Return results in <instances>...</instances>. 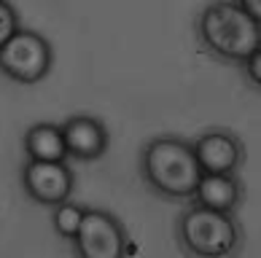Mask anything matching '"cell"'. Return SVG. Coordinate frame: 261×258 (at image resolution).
I'll list each match as a JSON object with an SVG mask.
<instances>
[{"mask_svg":"<svg viewBox=\"0 0 261 258\" xmlns=\"http://www.w3.org/2000/svg\"><path fill=\"white\" fill-rule=\"evenodd\" d=\"M138 167L146 188L164 199H191L202 178L191 142L175 135L148 140L140 151Z\"/></svg>","mask_w":261,"mask_h":258,"instance_id":"cell-1","label":"cell"},{"mask_svg":"<svg viewBox=\"0 0 261 258\" xmlns=\"http://www.w3.org/2000/svg\"><path fill=\"white\" fill-rule=\"evenodd\" d=\"M197 38L213 60L240 65L258 49L261 22L248 16L234 0H213L197 16Z\"/></svg>","mask_w":261,"mask_h":258,"instance_id":"cell-2","label":"cell"},{"mask_svg":"<svg viewBox=\"0 0 261 258\" xmlns=\"http://www.w3.org/2000/svg\"><path fill=\"white\" fill-rule=\"evenodd\" d=\"M243 226L234 213L191 202L175 221V240L191 258H226L243 245Z\"/></svg>","mask_w":261,"mask_h":258,"instance_id":"cell-3","label":"cell"},{"mask_svg":"<svg viewBox=\"0 0 261 258\" xmlns=\"http://www.w3.org/2000/svg\"><path fill=\"white\" fill-rule=\"evenodd\" d=\"M51 43L33 30H19L0 46V70L19 83H38L51 70Z\"/></svg>","mask_w":261,"mask_h":258,"instance_id":"cell-4","label":"cell"},{"mask_svg":"<svg viewBox=\"0 0 261 258\" xmlns=\"http://www.w3.org/2000/svg\"><path fill=\"white\" fill-rule=\"evenodd\" d=\"M70 242L81 258H119L127 250V232L113 213L86 207Z\"/></svg>","mask_w":261,"mask_h":258,"instance_id":"cell-5","label":"cell"},{"mask_svg":"<svg viewBox=\"0 0 261 258\" xmlns=\"http://www.w3.org/2000/svg\"><path fill=\"white\" fill-rule=\"evenodd\" d=\"M75 186L73 169L65 164V159L60 161H38L27 159V164L22 167V188L33 202L43 207H54L70 199Z\"/></svg>","mask_w":261,"mask_h":258,"instance_id":"cell-6","label":"cell"},{"mask_svg":"<svg viewBox=\"0 0 261 258\" xmlns=\"http://www.w3.org/2000/svg\"><path fill=\"white\" fill-rule=\"evenodd\" d=\"M202 172H237L245 161V146L226 129H207L191 142Z\"/></svg>","mask_w":261,"mask_h":258,"instance_id":"cell-7","label":"cell"},{"mask_svg":"<svg viewBox=\"0 0 261 258\" xmlns=\"http://www.w3.org/2000/svg\"><path fill=\"white\" fill-rule=\"evenodd\" d=\"M67 156L79 161H94L108 151V129L94 116H70L62 124Z\"/></svg>","mask_w":261,"mask_h":258,"instance_id":"cell-8","label":"cell"},{"mask_svg":"<svg viewBox=\"0 0 261 258\" xmlns=\"http://www.w3.org/2000/svg\"><path fill=\"white\" fill-rule=\"evenodd\" d=\"M243 180L237 172H202L197 180V188L191 194V202L210 210H224V213H234L243 202Z\"/></svg>","mask_w":261,"mask_h":258,"instance_id":"cell-9","label":"cell"},{"mask_svg":"<svg viewBox=\"0 0 261 258\" xmlns=\"http://www.w3.org/2000/svg\"><path fill=\"white\" fill-rule=\"evenodd\" d=\"M24 151L27 159H38V161H60L67 156L65 151V137H62V127L51 121H41L33 124L24 132Z\"/></svg>","mask_w":261,"mask_h":258,"instance_id":"cell-10","label":"cell"},{"mask_svg":"<svg viewBox=\"0 0 261 258\" xmlns=\"http://www.w3.org/2000/svg\"><path fill=\"white\" fill-rule=\"evenodd\" d=\"M84 210L86 207L70 202V199H65V202L51 207V226L62 240H73L75 237V232L81 226V218H84Z\"/></svg>","mask_w":261,"mask_h":258,"instance_id":"cell-11","label":"cell"},{"mask_svg":"<svg viewBox=\"0 0 261 258\" xmlns=\"http://www.w3.org/2000/svg\"><path fill=\"white\" fill-rule=\"evenodd\" d=\"M16 30H19V16L14 11V6L6 3V0H0V46H3Z\"/></svg>","mask_w":261,"mask_h":258,"instance_id":"cell-12","label":"cell"},{"mask_svg":"<svg viewBox=\"0 0 261 258\" xmlns=\"http://www.w3.org/2000/svg\"><path fill=\"white\" fill-rule=\"evenodd\" d=\"M240 65H243V68H245V73H248V78H250V83H253V86H258L261 83V46H258V49H253V51H250L248 56H245V60L243 62H240Z\"/></svg>","mask_w":261,"mask_h":258,"instance_id":"cell-13","label":"cell"},{"mask_svg":"<svg viewBox=\"0 0 261 258\" xmlns=\"http://www.w3.org/2000/svg\"><path fill=\"white\" fill-rule=\"evenodd\" d=\"M234 3L243 8L248 16H253V19H258V22H261V0H234Z\"/></svg>","mask_w":261,"mask_h":258,"instance_id":"cell-14","label":"cell"}]
</instances>
